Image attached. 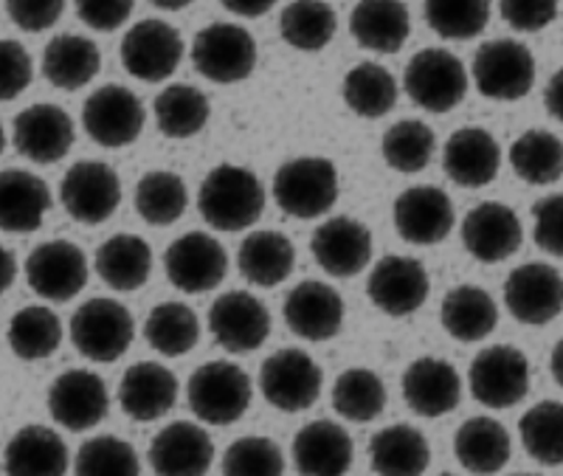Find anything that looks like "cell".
Instances as JSON below:
<instances>
[{
    "mask_svg": "<svg viewBox=\"0 0 563 476\" xmlns=\"http://www.w3.org/2000/svg\"><path fill=\"white\" fill-rule=\"evenodd\" d=\"M198 209L218 232H243L265 212V189L251 169L223 164L200 184Z\"/></svg>",
    "mask_w": 563,
    "mask_h": 476,
    "instance_id": "1",
    "label": "cell"
},
{
    "mask_svg": "<svg viewBox=\"0 0 563 476\" xmlns=\"http://www.w3.org/2000/svg\"><path fill=\"white\" fill-rule=\"evenodd\" d=\"M274 198L282 212L296 220L327 214L339 200V169L333 162L308 155L282 164L274 175Z\"/></svg>",
    "mask_w": 563,
    "mask_h": 476,
    "instance_id": "2",
    "label": "cell"
},
{
    "mask_svg": "<svg viewBox=\"0 0 563 476\" xmlns=\"http://www.w3.org/2000/svg\"><path fill=\"white\" fill-rule=\"evenodd\" d=\"M254 387L243 367L231 361H209L189 378V406L209 425L238 423L249 412Z\"/></svg>",
    "mask_w": 563,
    "mask_h": 476,
    "instance_id": "3",
    "label": "cell"
},
{
    "mask_svg": "<svg viewBox=\"0 0 563 476\" xmlns=\"http://www.w3.org/2000/svg\"><path fill=\"white\" fill-rule=\"evenodd\" d=\"M135 324L130 310L115 299H88L70 316V342L88 361L113 364L130 350Z\"/></svg>",
    "mask_w": 563,
    "mask_h": 476,
    "instance_id": "4",
    "label": "cell"
},
{
    "mask_svg": "<svg viewBox=\"0 0 563 476\" xmlns=\"http://www.w3.org/2000/svg\"><path fill=\"white\" fill-rule=\"evenodd\" d=\"M404 88L417 108L429 113H449L465 99L467 71L456 54L445 48H426L406 65Z\"/></svg>",
    "mask_w": 563,
    "mask_h": 476,
    "instance_id": "5",
    "label": "cell"
},
{
    "mask_svg": "<svg viewBox=\"0 0 563 476\" xmlns=\"http://www.w3.org/2000/svg\"><path fill=\"white\" fill-rule=\"evenodd\" d=\"M467 387L487 409H510L530 392V361L519 347L493 344L467 369Z\"/></svg>",
    "mask_w": 563,
    "mask_h": 476,
    "instance_id": "6",
    "label": "cell"
},
{
    "mask_svg": "<svg viewBox=\"0 0 563 476\" xmlns=\"http://www.w3.org/2000/svg\"><path fill=\"white\" fill-rule=\"evenodd\" d=\"M474 82L496 102L525 99L536 85V57L519 40H490L474 54Z\"/></svg>",
    "mask_w": 563,
    "mask_h": 476,
    "instance_id": "7",
    "label": "cell"
},
{
    "mask_svg": "<svg viewBox=\"0 0 563 476\" xmlns=\"http://www.w3.org/2000/svg\"><path fill=\"white\" fill-rule=\"evenodd\" d=\"M144 104L124 85H102L82 104L85 133L108 150L133 144L144 130Z\"/></svg>",
    "mask_w": 563,
    "mask_h": 476,
    "instance_id": "8",
    "label": "cell"
},
{
    "mask_svg": "<svg viewBox=\"0 0 563 476\" xmlns=\"http://www.w3.org/2000/svg\"><path fill=\"white\" fill-rule=\"evenodd\" d=\"M192 63L200 77L211 82H243L254 71L256 43L249 29L234 23H211L195 37Z\"/></svg>",
    "mask_w": 563,
    "mask_h": 476,
    "instance_id": "9",
    "label": "cell"
},
{
    "mask_svg": "<svg viewBox=\"0 0 563 476\" xmlns=\"http://www.w3.org/2000/svg\"><path fill=\"white\" fill-rule=\"evenodd\" d=\"M263 398L279 412H305L321 395V369L305 350H279L260 369Z\"/></svg>",
    "mask_w": 563,
    "mask_h": 476,
    "instance_id": "10",
    "label": "cell"
},
{
    "mask_svg": "<svg viewBox=\"0 0 563 476\" xmlns=\"http://www.w3.org/2000/svg\"><path fill=\"white\" fill-rule=\"evenodd\" d=\"M184 59V37L175 26L147 18L130 26L122 40V63L130 77L141 82H164Z\"/></svg>",
    "mask_w": 563,
    "mask_h": 476,
    "instance_id": "11",
    "label": "cell"
},
{
    "mask_svg": "<svg viewBox=\"0 0 563 476\" xmlns=\"http://www.w3.org/2000/svg\"><path fill=\"white\" fill-rule=\"evenodd\" d=\"M59 200L77 223L99 225L122 203V180L104 162H77L65 173Z\"/></svg>",
    "mask_w": 563,
    "mask_h": 476,
    "instance_id": "12",
    "label": "cell"
},
{
    "mask_svg": "<svg viewBox=\"0 0 563 476\" xmlns=\"http://www.w3.org/2000/svg\"><path fill=\"white\" fill-rule=\"evenodd\" d=\"M209 330L229 353H254L271 335V313L249 290H229L209 308Z\"/></svg>",
    "mask_w": 563,
    "mask_h": 476,
    "instance_id": "13",
    "label": "cell"
},
{
    "mask_svg": "<svg viewBox=\"0 0 563 476\" xmlns=\"http://www.w3.org/2000/svg\"><path fill=\"white\" fill-rule=\"evenodd\" d=\"M169 283L184 294H209L225 279L229 254L206 232H189L175 240L164 254Z\"/></svg>",
    "mask_w": 563,
    "mask_h": 476,
    "instance_id": "14",
    "label": "cell"
},
{
    "mask_svg": "<svg viewBox=\"0 0 563 476\" xmlns=\"http://www.w3.org/2000/svg\"><path fill=\"white\" fill-rule=\"evenodd\" d=\"M505 305L521 324L544 328L563 310V277L547 263H527L505 283Z\"/></svg>",
    "mask_w": 563,
    "mask_h": 476,
    "instance_id": "15",
    "label": "cell"
},
{
    "mask_svg": "<svg viewBox=\"0 0 563 476\" xmlns=\"http://www.w3.org/2000/svg\"><path fill=\"white\" fill-rule=\"evenodd\" d=\"M26 279L37 297L48 302H68L88 285V259L79 245L52 240L29 254Z\"/></svg>",
    "mask_w": 563,
    "mask_h": 476,
    "instance_id": "16",
    "label": "cell"
},
{
    "mask_svg": "<svg viewBox=\"0 0 563 476\" xmlns=\"http://www.w3.org/2000/svg\"><path fill=\"white\" fill-rule=\"evenodd\" d=\"M110 409L104 380L90 369H68L48 389V412L68 432L97 429Z\"/></svg>",
    "mask_w": 563,
    "mask_h": 476,
    "instance_id": "17",
    "label": "cell"
},
{
    "mask_svg": "<svg viewBox=\"0 0 563 476\" xmlns=\"http://www.w3.org/2000/svg\"><path fill=\"white\" fill-rule=\"evenodd\" d=\"M521 240H525V229H521L519 214L499 200L479 203L462 220V243L467 254L479 263H505L519 252Z\"/></svg>",
    "mask_w": 563,
    "mask_h": 476,
    "instance_id": "18",
    "label": "cell"
},
{
    "mask_svg": "<svg viewBox=\"0 0 563 476\" xmlns=\"http://www.w3.org/2000/svg\"><path fill=\"white\" fill-rule=\"evenodd\" d=\"M429 274L415 257H384L366 279L372 305L395 319L417 313L429 299Z\"/></svg>",
    "mask_w": 563,
    "mask_h": 476,
    "instance_id": "19",
    "label": "cell"
},
{
    "mask_svg": "<svg viewBox=\"0 0 563 476\" xmlns=\"http://www.w3.org/2000/svg\"><path fill=\"white\" fill-rule=\"evenodd\" d=\"M310 252L321 270L330 277H358L372 259V234L355 218H330L319 225L310 240Z\"/></svg>",
    "mask_w": 563,
    "mask_h": 476,
    "instance_id": "20",
    "label": "cell"
},
{
    "mask_svg": "<svg viewBox=\"0 0 563 476\" xmlns=\"http://www.w3.org/2000/svg\"><path fill=\"white\" fill-rule=\"evenodd\" d=\"M214 463V445L200 425L175 420L150 443V465L155 476H206Z\"/></svg>",
    "mask_w": 563,
    "mask_h": 476,
    "instance_id": "21",
    "label": "cell"
},
{
    "mask_svg": "<svg viewBox=\"0 0 563 476\" xmlns=\"http://www.w3.org/2000/svg\"><path fill=\"white\" fill-rule=\"evenodd\" d=\"M454 220V203L437 187H411L395 200V229L411 245L442 243Z\"/></svg>",
    "mask_w": 563,
    "mask_h": 476,
    "instance_id": "22",
    "label": "cell"
},
{
    "mask_svg": "<svg viewBox=\"0 0 563 476\" xmlns=\"http://www.w3.org/2000/svg\"><path fill=\"white\" fill-rule=\"evenodd\" d=\"M74 119L63 108L40 102L14 119V147L34 164H54L74 147Z\"/></svg>",
    "mask_w": 563,
    "mask_h": 476,
    "instance_id": "23",
    "label": "cell"
},
{
    "mask_svg": "<svg viewBox=\"0 0 563 476\" xmlns=\"http://www.w3.org/2000/svg\"><path fill=\"white\" fill-rule=\"evenodd\" d=\"M285 322L305 342H327L344 324V299L319 279L299 283L285 299Z\"/></svg>",
    "mask_w": 563,
    "mask_h": 476,
    "instance_id": "24",
    "label": "cell"
},
{
    "mask_svg": "<svg viewBox=\"0 0 563 476\" xmlns=\"http://www.w3.org/2000/svg\"><path fill=\"white\" fill-rule=\"evenodd\" d=\"M404 398L420 418H442L462 400V378L449 361L417 358L404 373Z\"/></svg>",
    "mask_w": 563,
    "mask_h": 476,
    "instance_id": "25",
    "label": "cell"
},
{
    "mask_svg": "<svg viewBox=\"0 0 563 476\" xmlns=\"http://www.w3.org/2000/svg\"><path fill=\"white\" fill-rule=\"evenodd\" d=\"M501 167V147L487 130L462 128L442 147V169L456 187H487Z\"/></svg>",
    "mask_w": 563,
    "mask_h": 476,
    "instance_id": "26",
    "label": "cell"
},
{
    "mask_svg": "<svg viewBox=\"0 0 563 476\" xmlns=\"http://www.w3.org/2000/svg\"><path fill=\"white\" fill-rule=\"evenodd\" d=\"M355 460L350 432L333 420H313L294 438V463L301 476H344Z\"/></svg>",
    "mask_w": 563,
    "mask_h": 476,
    "instance_id": "27",
    "label": "cell"
},
{
    "mask_svg": "<svg viewBox=\"0 0 563 476\" xmlns=\"http://www.w3.org/2000/svg\"><path fill=\"white\" fill-rule=\"evenodd\" d=\"M119 400L135 423H153L164 418L178 400V378L164 364L139 361L124 373Z\"/></svg>",
    "mask_w": 563,
    "mask_h": 476,
    "instance_id": "28",
    "label": "cell"
},
{
    "mask_svg": "<svg viewBox=\"0 0 563 476\" xmlns=\"http://www.w3.org/2000/svg\"><path fill=\"white\" fill-rule=\"evenodd\" d=\"M52 209V189L29 169H3L0 173V229L26 234L40 229Z\"/></svg>",
    "mask_w": 563,
    "mask_h": 476,
    "instance_id": "29",
    "label": "cell"
},
{
    "mask_svg": "<svg viewBox=\"0 0 563 476\" xmlns=\"http://www.w3.org/2000/svg\"><path fill=\"white\" fill-rule=\"evenodd\" d=\"M7 476H65L68 445L48 425L20 429L3 451Z\"/></svg>",
    "mask_w": 563,
    "mask_h": 476,
    "instance_id": "30",
    "label": "cell"
},
{
    "mask_svg": "<svg viewBox=\"0 0 563 476\" xmlns=\"http://www.w3.org/2000/svg\"><path fill=\"white\" fill-rule=\"evenodd\" d=\"M440 322L451 339L462 344H474L487 339L499 324V308L485 288L476 285H456L445 294L440 308Z\"/></svg>",
    "mask_w": 563,
    "mask_h": 476,
    "instance_id": "31",
    "label": "cell"
},
{
    "mask_svg": "<svg viewBox=\"0 0 563 476\" xmlns=\"http://www.w3.org/2000/svg\"><path fill=\"white\" fill-rule=\"evenodd\" d=\"M454 454L471 474L493 476L510 463L512 443L505 425L493 418H471L460 425L454 438Z\"/></svg>",
    "mask_w": 563,
    "mask_h": 476,
    "instance_id": "32",
    "label": "cell"
},
{
    "mask_svg": "<svg viewBox=\"0 0 563 476\" xmlns=\"http://www.w3.org/2000/svg\"><path fill=\"white\" fill-rule=\"evenodd\" d=\"M352 37L364 48L378 54H397L411 32V14L406 3L391 0H364L350 14Z\"/></svg>",
    "mask_w": 563,
    "mask_h": 476,
    "instance_id": "33",
    "label": "cell"
},
{
    "mask_svg": "<svg viewBox=\"0 0 563 476\" xmlns=\"http://www.w3.org/2000/svg\"><path fill=\"white\" fill-rule=\"evenodd\" d=\"M369 460L378 476H422L431 463L429 440L409 423L386 425L372 438Z\"/></svg>",
    "mask_w": 563,
    "mask_h": 476,
    "instance_id": "34",
    "label": "cell"
},
{
    "mask_svg": "<svg viewBox=\"0 0 563 476\" xmlns=\"http://www.w3.org/2000/svg\"><path fill=\"white\" fill-rule=\"evenodd\" d=\"M102 54L82 34H57L43 52L45 79L59 90H79L99 74Z\"/></svg>",
    "mask_w": 563,
    "mask_h": 476,
    "instance_id": "35",
    "label": "cell"
},
{
    "mask_svg": "<svg viewBox=\"0 0 563 476\" xmlns=\"http://www.w3.org/2000/svg\"><path fill=\"white\" fill-rule=\"evenodd\" d=\"M240 274L256 288H276L294 274L296 248L282 232H251L238 254Z\"/></svg>",
    "mask_w": 563,
    "mask_h": 476,
    "instance_id": "36",
    "label": "cell"
},
{
    "mask_svg": "<svg viewBox=\"0 0 563 476\" xmlns=\"http://www.w3.org/2000/svg\"><path fill=\"white\" fill-rule=\"evenodd\" d=\"M97 270L113 290H139L153 274V248L139 234H113L99 245Z\"/></svg>",
    "mask_w": 563,
    "mask_h": 476,
    "instance_id": "37",
    "label": "cell"
},
{
    "mask_svg": "<svg viewBox=\"0 0 563 476\" xmlns=\"http://www.w3.org/2000/svg\"><path fill=\"white\" fill-rule=\"evenodd\" d=\"M510 167L530 187H547L563 175V142L550 130H527L510 147Z\"/></svg>",
    "mask_w": 563,
    "mask_h": 476,
    "instance_id": "38",
    "label": "cell"
},
{
    "mask_svg": "<svg viewBox=\"0 0 563 476\" xmlns=\"http://www.w3.org/2000/svg\"><path fill=\"white\" fill-rule=\"evenodd\" d=\"M153 110L161 133L169 135V139H189L206 128L211 104L203 90L178 82L161 90Z\"/></svg>",
    "mask_w": 563,
    "mask_h": 476,
    "instance_id": "39",
    "label": "cell"
},
{
    "mask_svg": "<svg viewBox=\"0 0 563 476\" xmlns=\"http://www.w3.org/2000/svg\"><path fill=\"white\" fill-rule=\"evenodd\" d=\"M346 108L361 119H380L397 104V79L378 63H358L341 85Z\"/></svg>",
    "mask_w": 563,
    "mask_h": 476,
    "instance_id": "40",
    "label": "cell"
},
{
    "mask_svg": "<svg viewBox=\"0 0 563 476\" xmlns=\"http://www.w3.org/2000/svg\"><path fill=\"white\" fill-rule=\"evenodd\" d=\"M339 29V14L319 0H296L279 14L282 40L299 52H321Z\"/></svg>",
    "mask_w": 563,
    "mask_h": 476,
    "instance_id": "41",
    "label": "cell"
},
{
    "mask_svg": "<svg viewBox=\"0 0 563 476\" xmlns=\"http://www.w3.org/2000/svg\"><path fill=\"white\" fill-rule=\"evenodd\" d=\"M7 339L18 358L43 361L57 353L59 342H63V324L52 308L29 305L12 316Z\"/></svg>",
    "mask_w": 563,
    "mask_h": 476,
    "instance_id": "42",
    "label": "cell"
},
{
    "mask_svg": "<svg viewBox=\"0 0 563 476\" xmlns=\"http://www.w3.org/2000/svg\"><path fill=\"white\" fill-rule=\"evenodd\" d=\"M150 347L161 355L178 358L200 342V322L195 310L184 302H161L150 310L144 324Z\"/></svg>",
    "mask_w": 563,
    "mask_h": 476,
    "instance_id": "43",
    "label": "cell"
},
{
    "mask_svg": "<svg viewBox=\"0 0 563 476\" xmlns=\"http://www.w3.org/2000/svg\"><path fill=\"white\" fill-rule=\"evenodd\" d=\"M186 207H189V192H186L184 178L169 169L147 173L135 187V212L150 225L178 223Z\"/></svg>",
    "mask_w": 563,
    "mask_h": 476,
    "instance_id": "44",
    "label": "cell"
},
{
    "mask_svg": "<svg viewBox=\"0 0 563 476\" xmlns=\"http://www.w3.org/2000/svg\"><path fill=\"white\" fill-rule=\"evenodd\" d=\"M333 409L350 423L378 420L386 409V387L372 369H346L333 384Z\"/></svg>",
    "mask_w": 563,
    "mask_h": 476,
    "instance_id": "45",
    "label": "cell"
},
{
    "mask_svg": "<svg viewBox=\"0 0 563 476\" xmlns=\"http://www.w3.org/2000/svg\"><path fill=\"white\" fill-rule=\"evenodd\" d=\"M434 130L426 122H420V119H406V122L391 124L384 133V144H380L384 162L391 169L406 175L422 173V169L429 167V162L434 158Z\"/></svg>",
    "mask_w": 563,
    "mask_h": 476,
    "instance_id": "46",
    "label": "cell"
},
{
    "mask_svg": "<svg viewBox=\"0 0 563 476\" xmlns=\"http://www.w3.org/2000/svg\"><path fill=\"white\" fill-rule=\"evenodd\" d=\"M527 454L541 465H563V403L541 400L519 420Z\"/></svg>",
    "mask_w": 563,
    "mask_h": 476,
    "instance_id": "47",
    "label": "cell"
},
{
    "mask_svg": "<svg viewBox=\"0 0 563 476\" xmlns=\"http://www.w3.org/2000/svg\"><path fill=\"white\" fill-rule=\"evenodd\" d=\"M77 476H139L141 463L139 454L130 443L119 438H90L88 443L79 449L77 465H74Z\"/></svg>",
    "mask_w": 563,
    "mask_h": 476,
    "instance_id": "48",
    "label": "cell"
},
{
    "mask_svg": "<svg viewBox=\"0 0 563 476\" xmlns=\"http://www.w3.org/2000/svg\"><path fill=\"white\" fill-rule=\"evenodd\" d=\"M426 23L445 40H471L485 32L487 20H490V3L479 0H467V3H440L431 0L422 9Z\"/></svg>",
    "mask_w": 563,
    "mask_h": 476,
    "instance_id": "49",
    "label": "cell"
},
{
    "mask_svg": "<svg viewBox=\"0 0 563 476\" xmlns=\"http://www.w3.org/2000/svg\"><path fill=\"white\" fill-rule=\"evenodd\" d=\"M285 457L271 438H240L225 449L223 476H282Z\"/></svg>",
    "mask_w": 563,
    "mask_h": 476,
    "instance_id": "50",
    "label": "cell"
},
{
    "mask_svg": "<svg viewBox=\"0 0 563 476\" xmlns=\"http://www.w3.org/2000/svg\"><path fill=\"white\" fill-rule=\"evenodd\" d=\"M32 57L18 40H0V102L18 99L32 85Z\"/></svg>",
    "mask_w": 563,
    "mask_h": 476,
    "instance_id": "51",
    "label": "cell"
},
{
    "mask_svg": "<svg viewBox=\"0 0 563 476\" xmlns=\"http://www.w3.org/2000/svg\"><path fill=\"white\" fill-rule=\"evenodd\" d=\"M532 218H536L532 237L538 248H544L552 257H563V195L538 200L532 207Z\"/></svg>",
    "mask_w": 563,
    "mask_h": 476,
    "instance_id": "52",
    "label": "cell"
},
{
    "mask_svg": "<svg viewBox=\"0 0 563 476\" xmlns=\"http://www.w3.org/2000/svg\"><path fill=\"white\" fill-rule=\"evenodd\" d=\"M507 26L516 32H541L558 18V3L552 0H505L499 7Z\"/></svg>",
    "mask_w": 563,
    "mask_h": 476,
    "instance_id": "53",
    "label": "cell"
},
{
    "mask_svg": "<svg viewBox=\"0 0 563 476\" xmlns=\"http://www.w3.org/2000/svg\"><path fill=\"white\" fill-rule=\"evenodd\" d=\"M7 12L14 26L23 32H45L63 18L65 3L59 0H9Z\"/></svg>",
    "mask_w": 563,
    "mask_h": 476,
    "instance_id": "54",
    "label": "cell"
},
{
    "mask_svg": "<svg viewBox=\"0 0 563 476\" xmlns=\"http://www.w3.org/2000/svg\"><path fill=\"white\" fill-rule=\"evenodd\" d=\"M130 14H133V3H128V0L124 3H119V0H113V3H97V0L77 3V18L97 32H115L128 23Z\"/></svg>",
    "mask_w": 563,
    "mask_h": 476,
    "instance_id": "55",
    "label": "cell"
},
{
    "mask_svg": "<svg viewBox=\"0 0 563 476\" xmlns=\"http://www.w3.org/2000/svg\"><path fill=\"white\" fill-rule=\"evenodd\" d=\"M223 9L238 18H263L274 9V0H225Z\"/></svg>",
    "mask_w": 563,
    "mask_h": 476,
    "instance_id": "56",
    "label": "cell"
},
{
    "mask_svg": "<svg viewBox=\"0 0 563 476\" xmlns=\"http://www.w3.org/2000/svg\"><path fill=\"white\" fill-rule=\"evenodd\" d=\"M544 108L550 110V117L563 122V68L552 74V79L547 82L544 90Z\"/></svg>",
    "mask_w": 563,
    "mask_h": 476,
    "instance_id": "57",
    "label": "cell"
},
{
    "mask_svg": "<svg viewBox=\"0 0 563 476\" xmlns=\"http://www.w3.org/2000/svg\"><path fill=\"white\" fill-rule=\"evenodd\" d=\"M14 277H18V263H14V254L9 252L7 245L0 243V297H3L9 288H12Z\"/></svg>",
    "mask_w": 563,
    "mask_h": 476,
    "instance_id": "58",
    "label": "cell"
},
{
    "mask_svg": "<svg viewBox=\"0 0 563 476\" xmlns=\"http://www.w3.org/2000/svg\"><path fill=\"white\" fill-rule=\"evenodd\" d=\"M550 369H552V378L558 380V387H563V339L555 344V350H552Z\"/></svg>",
    "mask_w": 563,
    "mask_h": 476,
    "instance_id": "59",
    "label": "cell"
},
{
    "mask_svg": "<svg viewBox=\"0 0 563 476\" xmlns=\"http://www.w3.org/2000/svg\"><path fill=\"white\" fill-rule=\"evenodd\" d=\"M153 7L164 9V12H180L186 7V0H175V3H169V0H155Z\"/></svg>",
    "mask_w": 563,
    "mask_h": 476,
    "instance_id": "60",
    "label": "cell"
},
{
    "mask_svg": "<svg viewBox=\"0 0 563 476\" xmlns=\"http://www.w3.org/2000/svg\"><path fill=\"white\" fill-rule=\"evenodd\" d=\"M7 147V133H3V124H0V153Z\"/></svg>",
    "mask_w": 563,
    "mask_h": 476,
    "instance_id": "61",
    "label": "cell"
},
{
    "mask_svg": "<svg viewBox=\"0 0 563 476\" xmlns=\"http://www.w3.org/2000/svg\"><path fill=\"white\" fill-rule=\"evenodd\" d=\"M512 476H538V474H512Z\"/></svg>",
    "mask_w": 563,
    "mask_h": 476,
    "instance_id": "62",
    "label": "cell"
},
{
    "mask_svg": "<svg viewBox=\"0 0 563 476\" xmlns=\"http://www.w3.org/2000/svg\"><path fill=\"white\" fill-rule=\"evenodd\" d=\"M442 476H454V474H442Z\"/></svg>",
    "mask_w": 563,
    "mask_h": 476,
    "instance_id": "63",
    "label": "cell"
}]
</instances>
